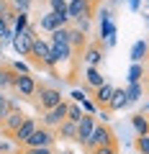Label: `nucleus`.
<instances>
[{
	"label": "nucleus",
	"instance_id": "nucleus-17",
	"mask_svg": "<svg viewBox=\"0 0 149 154\" xmlns=\"http://www.w3.org/2000/svg\"><path fill=\"white\" fill-rule=\"evenodd\" d=\"M85 82H88V88H100V85L105 82V77L100 75V69L98 67H88V69H85Z\"/></svg>",
	"mask_w": 149,
	"mask_h": 154
},
{
	"label": "nucleus",
	"instance_id": "nucleus-2",
	"mask_svg": "<svg viewBox=\"0 0 149 154\" xmlns=\"http://www.w3.org/2000/svg\"><path fill=\"white\" fill-rule=\"evenodd\" d=\"M116 141V136H113V131L108 128V123H95V131H93V136L85 141V152H93L95 146H105V144H113Z\"/></svg>",
	"mask_w": 149,
	"mask_h": 154
},
{
	"label": "nucleus",
	"instance_id": "nucleus-16",
	"mask_svg": "<svg viewBox=\"0 0 149 154\" xmlns=\"http://www.w3.org/2000/svg\"><path fill=\"white\" fill-rule=\"evenodd\" d=\"M16 72H13V67H3L0 64V93L3 90H13V82H16Z\"/></svg>",
	"mask_w": 149,
	"mask_h": 154
},
{
	"label": "nucleus",
	"instance_id": "nucleus-29",
	"mask_svg": "<svg viewBox=\"0 0 149 154\" xmlns=\"http://www.w3.org/2000/svg\"><path fill=\"white\" fill-rule=\"evenodd\" d=\"M11 113V103H8V98L3 93H0V121H3V118H5V116Z\"/></svg>",
	"mask_w": 149,
	"mask_h": 154
},
{
	"label": "nucleus",
	"instance_id": "nucleus-19",
	"mask_svg": "<svg viewBox=\"0 0 149 154\" xmlns=\"http://www.w3.org/2000/svg\"><path fill=\"white\" fill-rule=\"evenodd\" d=\"M149 54V41H136L131 46V62H141Z\"/></svg>",
	"mask_w": 149,
	"mask_h": 154
},
{
	"label": "nucleus",
	"instance_id": "nucleus-10",
	"mask_svg": "<svg viewBox=\"0 0 149 154\" xmlns=\"http://www.w3.org/2000/svg\"><path fill=\"white\" fill-rule=\"evenodd\" d=\"M113 85H108V82H103L100 88H95L93 90V103H95V108H100V110H108V103H110V95H113Z\"/></svg>",
	"mask_w": 149,
	"mask_h": 154
},
{
	"label": "nucleus",
	"instance_id": "nucleus-9",
	"mask_svg": "<svg viewBox=\"0 0 149 154\" xmlns=\"http://www.w3.org/2000/svg\"><path fill=\"white\" fill-rule=\"evenodd\" d=\"M95 116L93 113H82V118H80V123H77V141L85 146V141H88L90 136H93V131H95Z\"/></svg>",
	"mask_w": 149,
	"mask_h": 154
},
{
	"label": "nucleus",
	"instance_id": "nucleus-26",
	"mask_svg": "<svg viewBox=\"0 0 149 154\" xmlns=\"http://www.w3.org/2000/svg\"><path fill=\"white\" fill-rule=\"evenodd\" d=\"M134 146H136L139 154H149V134L147 136H139L136 141H134Z\"/></svg>",
	"mask_w": 149,
	"mask_h": 154
},
{
	"label": "nucleus",
	"instance_id": "nucleus-3",
	"mask_svg": "<svg viewBox=\"0 0 149 154\" xmlns=\"http://www.w3.org/2000/svg\"><path fill=\"white\" fill-rule=\"evenodd\" d=\"M54 134H51V128H46V126H41L39 123V128L31 134V136L26 139V144H23L21 149H36V146H51L54 144Z\"/></svg>",
	"mask_w": 149,
	"mask_h": 154
},
{
	"label": "nucleus",
	"instance_id": "nucleus-13",
	"mask_svg": "<svg viewBox=\"0 0 149 154\" xmlns=\"http://www.w3.org/2000/svg\"><path fill=\"white\" fill-rule=\"evenodd\" d=\"M57 136L64 139V141H77V123L72 121H62L57 126Z\"/></svg>",
	"mask_w": 149,
	"mask_h": 154
},
{
	"label": "nucleus",
	"instance_id": "nucleus-40",
	"mask_svg": "<svg viewBox=\"0 0 149 154\" xmlns=\"http://www.w3.org/2000/svg\"><path fill=\"white\" fill-rule=\"evenodd\" d=\"M147 21H149V16H147Z\"/></svg>",
	"mask_w": 149,
	"mask_h": 154
},
{
	"label": "nucleus",
	"instance_id": "nucleus-11",
	"mask_svg": "<svg viewBox=\"0 0 149 154\" xmlns=\"http://www.w3.org/2000/svg\"><path fill=\"white\" fill-rule=\"evenodd\" d=\"M70 23V18L67 16H57V13H46V16H41L39 18V26H41V31H57V28H62V26H67Z\"/></svg>",
	"mask_w": 149,
	"mask_h": 154
},
{
	"label": "nucleus",
	"instance_id": "nucleus-31",
	"mask_svg": "<svg viewBox=\"0 0 149 154\" xmlns=\"http://www.w3.org/2000/svg\"><path fill=\"white\" fill-rule=\"evenodd\" d=\"M13 67V72H16V75H28V67L23 64V62H16V64H11Z\"/></svg>",
	"mask_w": 149,
	"mask_h": 154
},
{
	"label": "nucleus",
	"instance_id": "nucleus-36",
	"mask_svg": "<svg viewBox=\"0 0 149 154\" xmlns=\"http://www.w3.org/2000/svg\"><path fill=\"white\" fill-rule=\"evenodd\" d=\"M141 113H144V116H149V103H144V108H141Z\"/></svg>",
	"mask_w": 149,
	"mask_h": 154
},
{
	"label": "nucleus",
	"instance_id": "nucleus-20",
	"mask_svg": "<svg viewBox=\"0 0 149 154\" xmlns=\"http://www.w3.org/2000/svg\"><path fill=\"white\" fill-rule=\"evenodd\" d=\"M126 95H129V103H136V100H141V98H144V85H141V82H129Z\"/></svg>",
	"mask_w": 149,
	"mask_h": 154
},
{
	"label": "nucleus",
	"instance_id": "nucleus-18",
	"mask_svg": "<svg viewBox=\"0 0 149 154\" xmlns=\"http://www.w3.org/2000/svg\"><path fill=\"white\" fill-rule=\"evenodd\" d=\"M131 123H134V128H136L139 136H147V134H149V118H147L144 113H136V116L131 118Z\"/></svg>",
	"mask_w": 149,
	"mask_h": 154
},
{
	"label": "nucleus",
	"instance_id": "nucleus-23",
	"mask_svg": "<svg viewBox=\"0 0 149 154\" xmlns=\"http://www.w3.org/2000/svg\"><path fill=\"white\" fill-rule=\"evenodd\" d=\"M26 28H28V13H18V16H16V23H13V36L21 33V31H26Z\"/></svg>",
	"mask_w": 149,
	"mask_h": 154
},
{
	"label": "nucleus",
	"instance_id": "nucleus-25",
	"mask_svg": "<svg viewBox=\"0 0 149 154\" xmlns=\"http://www.w3.org/2000/svg\"><path fill=\"white\" fill-rule=\"evenodd\" d=\"M90 154H118V144H105V146H95Z\"/></svg>",
	"mask_w": 149,
	"mask_h": 154
},
{
	"label": "nucleus",
	"instance_id": "nucleus-32",
	"mask_svg": "<svg viewBox=\"0 0 149 154\" xmlns=\"http://www.w3.org/2000/svg\"><path fill=\"white\" fill-rule=\"evenodd\" d=\"M80 103H82V108L88 110V113H93V110H95V103H93V100H88V98H82V100H80Z\"/></svg>",
	"mask_w": 149,
	"mask_h": 154
},
{
	"label": "nucleus",
	"instance_id": "nucleus-15",
	"mask_svg": "<svg viewBox=\"0 0 149 154\" xmlns=\"http://www.w3.org/2000/svg\"><path fill=\"white\" fill-rule=\"evenodd\" d=\"M70 44H72V49H75V54H82V49L88 46V33L80 31V28L70 31Z\"/></svg>",
	"mask_w": 149,
	"mask_h": 154
},
{
	"label": "nucleus",
	"instance_id": "nucleus-21",
	"mask_svg": "<svg viewBox=\"0 0 149 154\" xmlns=\"http://www.w3.org/2000/svg\"><path fill=\"white\" fill-rule=\"evenodd\" d=\"M141 80H144V67L141 62H134L131 69H129V82H141Z\"/></svg>",
	"mask_w": 149,
	"mask_h": 154
},
{
	"label": "nucleus",
	"instance_id": "nucleus-28",
	"mask_svg": "<svg viewBox=\"0 0 149 154\" xmlns=\"http://www.w3.org/2000/svg\"><path fill=\"white\" fill-rule=\"evenodd\" d=\"M31 3H33V0H11V5L16 8L18 13H28V8H31Z\"/></svg>",
	"mask_w": 149,
	"mask_h": 154
},
{
	"label": "nucleus",
	"instance_id": "nucleus-37",
	"mask_svg": "<svg viewBox=\"0 0 149 154\" xmlns=\"http://www.w3.org/2000/svg\"><path fill=\"white\" fill-rule=\"evenodd\" d=\"M144 90H147V95H149V75H147V85H144Z\"/></svg>",
	"mask_w": 149,
	"mask_h": 154
},
{
	"label": "nucleus",
	"instance_id": "nucleus-27",
	"mask_svg": "<svg viewBox=\"0 0 149 154\" xmlns=\"http://www.w3.org/2000/svg\"><path fill=\"white\" fill-rule=\"evenodd\" d=\"M5 38H13V28L8 26V23L3 21V18H0V44H3Z\"/></svg>",
	"mask_w": 149,
	"mask_h": 154
},
{
	"label": "nucleus",
	"instance_id": "nucleus-7",
	"mask_svg": "<svg viewBox=\"0 0 149 154\" xmlns=\"http://www.w3.org/2000/svg\"><path fill=\"white\" fill-rule=\"evenodd\" d=\"M95 8L88 5V0H67V16L70 21H77V18H93Z\"/></svg>",
	"mask_w": 149,
	"mask_h": 154
},
{
	"label": "nucleus",
	"instance_id": "nucleus-22",
	"mask_svg": "<svg viewBox=\"0 0 149 154\" xmlns=\"http://www.w3.org/2000/svg\"><path fill=\"white\" fill-rule=\"evenodd\" d=\"M49 3V11L57 13V16H67V0H46ZM70 18V16H67Z\"/></svg>",
	"mask_w": 149,
	"mask_h": 154
},
{
	"label": "nucleus",
	"instance_id": "nucleus-14",
	"mask_svg": "<svg viewBox=\"0 0 149 154\" xmlns=\"http://www.w3.org/2000/svg\"><path fill=\"white\" fill-rule=\"evenodd\" d=\"M129 105V95H126V90H113V95H110V103H108V110L110 113H116V110H123Z\"/></svg>",
	"mask_w": 149,
	"mask_h": 154
},
{
	"label": "nucleus",
	"instance_id": "nucleus-35",
	"mask_svg": "<svg viewBox=\"0 0 149 154\" xmlns=\"http://www.w3.org/2000/svg\"><path fill=\"white\" fill-rule=\"evenodd\" d=\"M129 5H131V11H136V8H139V0H129Z\"/></svg>",
	"mask_w": 149,
	"mask_h": 154
},
{
	"label": "nucleus",
	"instance_id": "nucleus-5",
	"mask_svg": "<svg viewBox=\"0 0 149 154\" xmlns=\"http://www.w3.org/2000/svg\"><path fill=\"white\" fill-rule=\"evenodd\" d=\"M67 108H70V103L67 100H62L57 108H51V110H46L44 116H41V126H46V128H57L62 121H67Z\"/></svg>",
	"mask_w": 149,
	"mask_h": 154
},
{
	"label": "nucleus",
	"instance_id": "nucleus-39",
	"mask_svg": "<svg viewBox=\"0 0 149 154\" xmlns=\"http://www.w3.org/2000/svg\"><path fill=\"white\" fill-rule=\"evenodd\" d=\"M64 154H72V152H64Z\"/></svg>",
	"mask_w": 149,
	"mask_h": 154
},
{
	"label": "nucleus",
	"instance_id": "nucleus-12",
	"mask_svg": "<svg viewBox=\"0 0 149 154\" xmlns=\"http://www.w3.org/2000/svg\"><path fill=\"white\" fill-rule=\"evenodd\" d=\"M36 128H39V121H36V118H26V121L21 123V128H18V131L13 134L11 139H13V141L18 144V146H23V144H26V139L31 136V134L36 131Z\"/></svg>",
	"mask_w": 149,
	"mask_h": 154
},
{
	"label": "nucleus",
	"instance_id": "nucleus-24",
	"mask_svg": "<svg viewBox=\"0 0 149 154\" xmlns=\"http://www.w3.org/2000/svg\"><path fill=\"white\" fill-rule=\"evenodd\" d=\"M80 118H82V108H80L77 103H70V108H67V121L80 123Z\"/></svg>",
	"mask_w": 149,
	"mask_h": 154
},
{
	"label": "nucleus",
	"instance_id": "nucleus-34",
	"mask_svg": "<svg viewBox=\"0 0 149 154\" xmlns=\"http://www.w3.org/2000/svg\"><path fill=\"white\" fill-rule=\"evenodd\" d=\"M82 98H85V95L80 93V90H75V93H72V100H75V103H80V100H82Z\"/></svg>",
	"mask_w": 149,
	"mask_h": 154
},
{
	"label": "nucleus",
	"instance_id": "nucleus-6",
	"mask_svg": "<svg viewBox=\"0 0 149 154\" xmlns=\"http://www.w3.org/2000/svg\"><path fill=\"white\" fill-rule=\"evenodd\" d=\"M26 118H28V116L23 113V110H11V113H8L5 118L0 121V131H3V134H5L8 139H11L13 134H16L18 128H21V123L26 121Z\"/></svg>",
	"mask_w": 149,
	"mask_h": 154
},
{
	"label": "nucleus",
	"instance_id": "nucleus-4",
	"mask_svg": "<svg viewBox=\"0 0 149 154\" xmlns=\"http://www.w3.org/2000/svg\"><path fill=\"white\" fill-rule=\"evenodd\" d=\"M105 57V44H103V38H98V41H88V46L82 49V59L88 67H98L100 62H103Z\"/></svg>",
	"mask_w": 149,
	"mask_h": 154
},
{
	"label": "nucleus",
	"instance_id": "nucleus-33",
	"mask_svg": "<svg viewBox=\"0 0 149 154\" xmlns=\"http://www.w3.org/2000/svg\"><path fill=\"white\" fill-rule=\"evenodd\" d=\"M8 8H11V3H8V0H0V18L5 16V11Z\"/></svg>",
	"mask_w": 149,
	"mask_h": 154
},
{
	"label": "nucleus",
	"instance_id": "nucleus-38",
	"mask_svg": "<svg viewBox=\"0 0 149 154\" xmlns=\"http://www.w3.org/2000/svg\"><path fill=\"white\" fill-rule=\"evenodd\" d=\"M88 5H93V8H95V5H98V0H88Z\"/></svg>",
	"mask_w": 149,
	"mask_h": 154
},
{
	"label": "nucleus",
	"instance_id": "nucleus-8",
	"mask_svg": "<svg viewBox=\"0 0 149 154\" xmlns=\"http://www.w3.org/2000/svg\"><path fill=\"white\" fill-rule=\"evenodd\" d=\"M36 88H39V82H36L31 75H18L16 82H13V90L21 93L23 98H33V95H36Z\"/></svg>",
	"mask_w": 149,
	"mask_h": 154
},
{
	"label": "nucleus",
	"instance_id": "nucleus-30",
	"mask_svg": "<svg viewBox=\"0 0 149 154\" xmlns=\"http://www.w3.org/2000/svg\"><path fill=\"white\" fill-rule=\"evenodd\" d=\"M21 154H51V146H36V149H21Z\"/></svg>",
	"mask_w": 149,
	"mask_h": 154
},
{
	"label": "nucleus",
	"instance_id": "nucleus-1",
	"mask_svg": "<svg viewBox=\"0 0 149 154\" xmlns=\"http://www.w3.org/2000/svg\"><path fill=\"white\" fill-rule=\"evenodd\" d=\"M62 100H64V98H62V90L51 88V85H39V88H36V105H39L41 113L57 108Z\"/></svg>",
	"mask_w": 149,
	"mask_h": 154
}]
</instances>
